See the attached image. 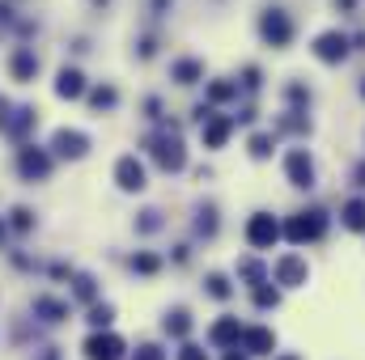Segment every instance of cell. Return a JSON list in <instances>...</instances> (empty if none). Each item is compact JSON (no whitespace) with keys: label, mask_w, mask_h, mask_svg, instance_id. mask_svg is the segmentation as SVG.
Here are the masks:
<instances>
[{"label":"cell","mask_w":365,"mask_h":360,"mask_svg":"<svg viewBox=\"0 0 365 360\" xmlns=\"http://www.w3.org/2000/svg\"><path fill=\"white\" fill-rule=\"evenodd\" d=\"M30 322L34 327H47V331H60V327H68L73 322V301L68 297H60V292H34L30 297Z\"/></svg>","instance_id":"obj_1"},{"label":"cell","mask_w":365,"mask_h":360,"mask_svg":"<svg viewBox=\"0 0 365 360\" xmlns=\"http://www.w3.org/2000/svg\"><path fill=\"white\" fill-rule=\"evenodd\" d=\"M34 68H38V60H34V55H17V60H13V73H17V77H30Z\"/></svg>","instance_id":"obj_9"},{"label":"cell","mask_w":365,"mask_h":360,"mask_svg":"<svg viewBox=\"0 0 365 360\" xmlns=\"http://www.w3.org/2000/svg\"><path fill=\"white\" fill-rule=\"evenodd\" d=\"M128 360H166V352H162L158 344H136V352Z\"/></svg>","instance_id":"obj_7"},{"label":"cell","mask_w":365,"mask_h":360,"mask_svg":"<svg viewBox=\"0 0 365 360\" xmlns=\"http://www.w3.org/2000/svg\"><path fill=\"white\" fill-rule=\"evenodd\" d=\"M0 246H4V221H0Z\"/></svg>","instance_id":"obj_12"},{"label":"cell","mask_w":365,"mask_h":360,"mask_svg":"<svg viewBox=\"0 0 365 360\" xmlns=\"http://www.w3.org/2000/svg\"><path fill=\"white\" fill-rule=\"evenodd\" d=\"M81 360H128V339L110 327V331H90L81 344H77Z\"/></svg>","instance_id":"obj_2"},{"label":"cell","mask_w":365,"mask_h":360,"mask_svg":"<svg viewBox=\"0 0 365 360\" xmlns=\"http://www.w3.org/2000/svg\"><path fill=\"white\" fill-rule=\"evenodd\" d=\"M34 360H64V348H43V352H34Z\"/></svg>","instance_id":"obj_11"},{"label":"cell","mask_w":365,"mask_h":360,"mask_svg":"<svg viewBox=\"0 0 365 360\" xmlns=\"http://www.w3.org/2000/svg\"><path fill=\"white\" fill-rule=\"evenodd\" d=\"M56 149H60L64 157H68V153H73V157H81V153H86V140H81L77 132H60V136H56Z\"/></svg>","instance_id":"obj_4"},{"label":"cell","mask_w":365,"mask_h":360,"mask_svg":"<svg viewBox=\"0 0 365 360\" xmlns=\"http://www.w3.org/2000/svg\"><path fill=\"white\" fill-rule=\"evenodd\" d=\"M60 93H64V97H77V93H81V77L64 68V73H60Z\"/></svg>","instance_id":"obj_5"},{"label":"cell","mask_w":365,"mask_h":360,"mask_svg":"<svg viewBox=\"0 0 365 360\" xmlns=\"http://www.w3.org/2000/svg\"><path fill=\"white\" fill-rule=\"evenodd\" d=\"M86 327H90V331H110V327H115V305H110V301L90 305V309H86Z\"/></svg>","instance_id":"obj_3"},{"label":"cell","mask_w":365,"mask_h":360,"mask_svg":"<svg viewBox=\"0 0 365 360\" xmlns=\"http://www.w3.org/2000/svg\"><path fill=\"white\" fill-rule=\"evenodd\" d=\"M0 123H4V102H0Z\"/></svg>","instance_id":"obj_13"},{"label":"cell","mask_w":365,"mask_h":360,"mask_svg":"<svg viewBox=\"0 0 365 360\" xmlns=\"http://www.w3.org/2000/svg\"><path fill=\"white\" fill-rule=\"evenodd\" d=\"M21 170H26V174H47V157H43V153H26V157H21Z\"/></svg>","instance_id":"obj_6"},{"label":"cell","mask_w":365,"mask_h":360,"mask_svg":"<svg viewBox=\"0 0 365 360\" xmlns=\"http://www.w3.org/2000/svg\"><path fill=\"white\" fill-rule=\"evenodd\" d=\"M119 179H123V186H140V166L123 162V166H119Z\"/></svg>","instance_id":"obj_8"},{"label":"cell","mask_w":365,"mask_h":360,"mask_svg":"<svg viewBox=\"0 0 365 360\" xmlns=\"http://www.w3.org/2000/svg\"><path fill=\"white\" fill-rule=\"evenodd\" d=\"M175 360H208V356H204L200 348H191V344H187V348H179V356H175Z\"/></svg>","instance_id":"obj_10"}]
</instances>
